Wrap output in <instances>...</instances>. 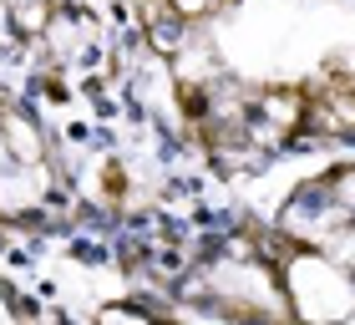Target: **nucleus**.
<instances>
[{"mask_svg": "<svg viewBox=\"0 0 355 325\" xmlns=\"http://www.w3.org/2000/svg\"><path fill=\"white\" fill-rule=\"evenodd\" d=\"M71 259H82V265H107L112 249H102L96 239H76V244H71Z\"/></svg>", "mask_w": 355, "mask_h": 325, "instance_id": "2", "label": "nucleus"}, {"mask_svg": "<svg viewBox=\"0 0 355 325\" xmlns=\"http://www.w3.org/2000/svg\"><path fill=\"white\" fill-rule=\"evenodd\" d=\"M178 36H183V26H178V21H153V41L163 46V51H173Z\"/></svg>", "mask_w": 355, "mask_h": 325, "instance_id": "3", "label": "nucleus"}, {"mask_svg": "<svg viewBox=\"0 0 355 325\" xmlns=\"http://www.w3.org/2000/svg\"><path fill=\"white\" fill-rule=\"evenodd\" d=\"M330 214V193L325 188H300L295 193V219H325Z\"/></svg>", "mask_w": 355, "mask_h": 325, "instance_id": "1", "label": "nucleus"}, {"mask_svg": "<svg viewBox=\"0 0 355 325\" xmlns=\"http://www.w3.org/2000/svg\"><path fill=\"white\" fill-rule=\"evenodd\" d=\"M178 6H183V10H198V6H203V0H178Z\"/></svg>", "mask_w": 355, "mask_h": 325, "instance_id": "4", "label": "nucleus"}]
</instances>
